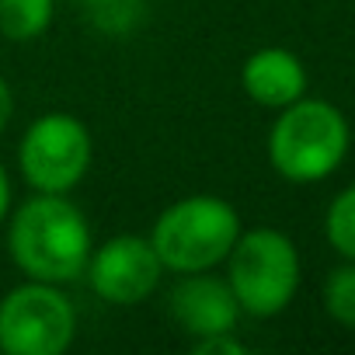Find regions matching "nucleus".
Instances as JSON below:
<instances>
[{
    "label": "nucleus",
    "mask_w": 355,
    "mask_h": 355,
    "mask_svg": "<svg viewBox=\"0 0 355 355\" xmlns=\"http://www.w3.org/2000/svg\"><path fill=\"white\" fill-rule=\"evenodd\" d=\"M11 115H15V91H11V84L4 77H0V132L8 129Z\"/></svg>",
    "instance_id": "15"
},
{
    "label": "nucleus",
    "mask_w": 355,
    "mask_h": 355,
    "mask_svg": "<svg viewBox=\"0 0 355 355\" xmlns=\"http://www.w3.org/2000/svg\"><path fill=\"white\" fill-rule=\"evenodd\" d=\"M241 87L254 105L279 112L306 94V67L296 53L282 46H265L244 60Z\"/></svg>",
    "instance_id": "9"
},
{
    "label": "nucleus",
    "mask_w": 355,
    "mask_h": 355,
    "mask_svg": "<svg viewBox=\"0 0 355 355\" xmlns=\"http://www.w3.org/2000/svg\"><path fill=\"white\" fill-rule=\"evenodd\" d=\"M237 209L220 196H189L171 202L150 227V244L164 272L189 275L213 272L227 261L234 241L241 237Z\"/></svg>",
    "instance_id": "3"
},
{
    "label": "nucleus",
    "mask_w": 355,
    "mask_h": 355,
    "mask_svg": "<svg viewBox=\"0 0 355 355\" xmlns=\"http://www.w3.org/2000/svg\"><path fill=\"white\" fill-rule=\"evenodd\" d=\"M84 279L91 293L112 306H136L150 300L164 279V265L150 244V237L139 234H119L105 241L101 248H91Z\"/></svg>",
    "instance_id": "7"
},
{
    "label": "nucleus",
    "mask_w": 355,
    "mask_h": 355,
    "mask_svg": "<svg viewBox=\"0 0 355 355\" xmlns=\"http://www.w3.org/2000/svg\"><path fill=\"white\" fill-rule=\"evenodd\" d=\"M192 352H196V355H244L248 345H244L234 331H227V334L196 338V341H192Z\"/></svg>",
    "instance_id": "14"
},
{
    "label": "nucleus",
    "mask_w": 355,
    "mask_h": 355,
    "mask_svg": "<svg viewBox=\"0 0 355 355\" xmlns=\"http://www.w3.org/2000/svg\"><path fill=\"white\" fill-rule=\"evenodd\" d=\"M324 237L345 261H355V182L331 199L324 213Z\"/></svg>",
    "instance_id": "12"
},
{
    "label": "nucleus",
    "mask_w": 355,
    "mask_h": 355,
    "mask_svg": "<svg viewBox=\"0 0 355 355\" xmlns=\"http://www.w3.org/2000/svg\"><path fill=\"white\" fill-rule=\"evenodd\" d=\"M348 146L352 129L345 112L324 98L306 94L279 108L265 143L272 171L293 185H313L331 178L345 164Z\"/></svg>",
    "instance_id": "2"
},
{
    "label": "nucleus",
    "mask_w": 355,
    "mask_h": 355,
    "mask_svg": "<svg viewBox=\"0 0 355 355\" xmlns=\"http://www.w3.org/2000/svg\"><path fill=\"white\" fill-rule=\"evenodd\" d=\"M167 313L196 341V338L237 331L241 303L227 279H220L213 272H189V275H178V282L167 296Z\"/></svg>",
    "instance_id": "8"
},
{
    "label": "nucleus",
    "mask_w": 355,
    "mask_h": 355,
    "mask_svg": "<svg viewBox=\"0 0 355 355\" xmlns=\"http://www.w3.org/2000/svg\"><path fill=\"white\" fill-rule=\"evenodd\" d=\"M77 338V306L56 282L25 279L0 300V352L63 355Z\"/></svg>",
    "instance_id": "5"
},
{
    "label": "nucleus",
    "mask_w": 355,
    "mask_h": 355,
    "mask_svg": "<svg viewBox=\"0 0 355 355\" xmlns=\"http://www.w3.org/2000/svg\"><path fill=\"white\" fill-rule=\"evenodd\" d=\"M87 18L94 21V28L122 35L129 28L139 25L143 18V0H84Z\"/></svg>",
    "instance_id": "13"
},
{
    "label": "nucleus",
    "mask_w": 355,
    "mask_h": 355,
    "mask_svg": "<svg viewBox=\"0 0 355 355\" xmlns=\"http://www.w3.org/2000/svg\"><path fill=\"white\" fill-rule=\"evenodd\" d=\"M94 143L87 125L70 112L39 115L18 143V171L32 192L70 196L91 171Z\"/></svg>",
    "instance_id": "6"
},
{
    "label": "nucleus",
    "mask_w": 355,
    "mask_h": 355,
    "mask_svg": "<svg viewBox=\"0 0 355 355\" xmlns=\"http://www.w3.org/2000/svg\"><path fill=\"white\" fill-rule=\"evenodd\" d=\"M8 213H11V178H8L4 164H0V223L8 220Z\"/></svg>",
    "instance_id": "16"
},
{
    "label": "nucleus",
    "mask_w": 355,
    "mask_h": 355,
    "mask_svg": "<svg viewBox=\"0 0 355 355\" xmlns=\"http://www.w3.org/2000/svg\"><path fill=\"white\" fill-rule=\"evenodd\" d=\"M91 227L70 196L35 192L8 213V254L25 279L77 282L91 258Z\"/></svg>",
    "instance_id": "1"
},
{
    "label": "nucleus",
    "mask_w": 355,
    "mask_h": 355,
    "mask_svg": "<svg viewBox=\"0 0 355 355\" xmlns=\"http://www.w3.org/2000/svg\"><path fill=\"white\" fill-rule=\"evenodd\" d=\"M53 21V0H0V35L11 42L39 39Z\"/></svg>",
    "instance_id": "10"
},
{
    "label": "nucleus",
    "mask_w": 355,
    "mask_h": 355,
    "mask_svg": "<svg viewBox=\"0 0 355 355\" xmlns=\"http://www.w3.org/2000/svg\"><path fill=\"white\" fill-rule=\"evenodd\" d=\"M303 261L289 234L275 227L241 230L227 254V282L248 317H279L300 293Z\"/></svg>",
    "instance_id": "4"
},
{
    "label": "nucleus",
    "mask_w": 355,
    "mask_h": 355,
    "mask_svg": "<svg viewBox=\"0 0 355 355\" xmlns=\"http://www.w3.org/2000/svg\"><path fill=\"white\" fill-rule=\"evenodd\" d=\"M320 303H324V313H327L338 327L355 331V261H345V258H341V265H334V268L324 275Z\"/></svg>",
    "instance_id": "11"
}]
</instances>
